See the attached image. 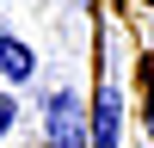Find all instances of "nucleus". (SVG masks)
I'll list each match as a JSON object with an SVG mask.
<instances>
[{
    "mask_svg": "<svg viewBox=\"0 0 154 148\" xmlns=\"http://www.w3.org/2000/svg\"><path fill=\"white\" fill-rule=\"evenodd\" d=\"M43 142L49 148H86V105L74 86H56L43 111Z\"/></svg>",
    "mask_w": 154,
    "mask_h": 148,
    "instance_id": "obj_1",
    "label": "nucleus"
},
{
    "mask_svg": "<svg viewBox=\"0 0 154 148\" xmlns=\"http://www.w3.org/2000/svg\"><path fill=\"white\" fill-rule=\"evenodd\" d=\"M86 148H123V93H117V80H99V93H93Z\"/></svg>",
    "mask_w": 154,
    "mask_h": 148,
    "instance_id": "obj_2",
    "label": "nucleus"
},
{
    "mask_svg": "<svg viewBox=\"0 0 154 148\" xmlns=\"http://www.w3.org/2000/svg\"><path fill=\"white\" fill-rule=\"evenodd\" d=\"M0 74H6L12 86H25L37 74V49L25 43V37H12V31H0Z\"/></svg>",
    "mask_w": 154,
    "mask_h": 148,
    "instance_id": "obj_3",
    "label": "nucleus"
},
{
    "mask_svg": "<svg viewBox=\"0 0 154 148\" xmlns=\"http://www.w3.org/2000/svg\"><path fill=\"white\" fill-rule=\"evenodd\" d=\"M12 123H19V99H12V93H0V142L12 136Z\"/></svg>",
    "mask_w": 154,
    "mask_h": 148,
    "instance_id": "obj_4",
    "label": "nucleus"
},
{
    "mask_svg": "<svg viewBox=\"0 0 154 148\" xmlns=\"http://www.w3.org/2000/svg\"><path fill=\"white\" fill-rule=\"evenodd\" d=\"M142 130H148V142H154V99L142 105Z\"/></svg>",
    "mask_w": 154,
    "mask_h": 148,
    "instance_id": "obj_5",
    "label": "nucleus"
}]
</instances>
